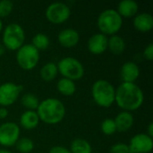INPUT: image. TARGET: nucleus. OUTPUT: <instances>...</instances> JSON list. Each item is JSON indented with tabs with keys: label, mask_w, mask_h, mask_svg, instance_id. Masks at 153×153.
<instances>
[{
	"label": "nucleus",
	"mask_w": 153,
	"mask_h": 153,
	"mask_svg": "<svg viewBox=\"0 0 153 153\" xmlns=\"http://www.w3.org/2000/svg\"><path fill=\"white\" fill-rule=\"evenodd\" d=\"M47 19L55 24H61L66 22L71 16V9L64 2H53L46 8Z\"/></svg>",
	"instance_id": "obj_8"
},
{
	"label": "nucleus",
	"mask_w": 153,
	"mask_h": 153,
	"mask_svg": "<svg viewBox=\"0 0 153 153\" xmlns=\"http://www.w3.org/2000/svg\"><path fill=\"white\" fill-rule=\"evenodd\" d=\"M48 153H71L70 150H68L67 148L64 147V146H59V145H56L53 146Z\"/></svg>",
	"instance_id": "obj_30"
},
{
	"label": "nucleus",
	"mask_w": 153,
	"mask_h": 153,
	"mask_svg": "<svg viewBox=\"0 0 153 153\" xmlns=\"http://www.w3.org/2000/svg\"><path fill=\"white\" fill-rule=\"evenodd\" d=\"M56 89L64 96H72L76 91V85L74 81L62 77L56 82Z\"/></svg>",
	"instance_id": "obj_20"
},
{
	"label": "nucleus",
	"mask_w": 153,
	"mask_h": 153,
	"mask_svg": "<svg viewBox=\"0 0 153 153\" xmlns=\"http://www.w3.org/2000/svg\"><path fill=\"white\" fill-rule=\"evenodd\" d=\"M108 49L116 55L122 54L126 49V41L124 38L117 34L111 35L108 39Z\"/></svg>",
	"instance_id": "obj_19"
},
{
	"label": "nucleus",
	"mask_w": 153,
	"mask_h": 153,
	"mask_svg": "<svg viewBox=\"0 0 153 153\" xmlns=\"http://www.w3.org/2000/svg\"><path fill=\"white\" fill-rule=\"evenodd\" d=\"M108 36L99 32L92 34L87 42L88 49L94 55H100L108 49Z\"/></svg>",
	"instance_id": "obj_12"
},
{
	"label": "nucleus",
	"mask_w": 153,
	"mask_h": 153,
	"mask_svg": "<svg viewBox=\"0 0 153 153\" xmlns=\"http://www.w3.org/2000/svg\"><path fill=\"white\" fill-rule=\"evenodd\" d=\"M3 45L9 50H17L25 40V32L22 27L15 22L9 23L3 31Z\"/></svg>",
	"instance_id": "obj_5"
},
{
	"label": "nucleus",
	"mask_w": 153,
	"mask_h": 153,
	"mask_svg": "<svg viewBox=\"0 0 153 153\" xmlns=\"http://www.w3.org/2000/svg\"><path fill=\"white\" fill-rule=\"evenodd\" d=\"M91 96L97 105L102 108H109L115 102L116 88L104 79L97 80L91 87Z\"/></svg>",
	"instance_id": "obj_3"
},
{
	"label": "nucleus",
	"mask_w": 153,
	"mask_h": 153,
	"mask_svg": "<svg viewBox=\"0 0 153 153\" xmlns=\"http://www.w3.org/2000/svg\"><path fill=\"white\" fill-rule=\"evenodd\" d=\"M143 100V91L135 82H122L116 89L115 102L123 111L137 110Z\"/></svg>",
	"instance_id": "obj_1"
},
{
	"label": "nucleus",
	"mask_w": 153,
	"mask_h": 153,
	"mask_svg": "<svg viewBox=\"0 0 153 153\" xmlns=\"http://www.w3.org/2000/svg\"><path fill=\"white\" fill-rule=\"evenodd\" d=\"M36 49L39 50H46L50 44L49 38L47 34L39 32L35 34L32 38V43H30Z\"/></svg>",
	"instance_id": "obj_24"
},
{
	"label": "nucleus",
	"mask_w": 153,
	"mask_h": 153,
	"mask_svg": "<svg viewBox=\"0 0 153 153\" xmlns=\"http://www.w3.org/2000/svg\"><path fill=\"white\" fill-rule=\"evenodd\" d=\"M143 56L146 60L152 61L153 59V44L149 43L143 50Z\"/></svg>",
	"instance_id": "obj_29"
},
{
	"label": "nucleus",
	"mask_w": 153,
	"mask_h": 153,
	"mask_svg": "<svg viewBox=\"0 0 153 153\" xmlns=\"http://www.w3.org/2000/svg\"><path fill=\"white\" fill-rule=\"evenodd\" d=\"M120 76L123 82H135L140 76V68L138 65L133 61L124 63L120 69Z\"/></svg>",
	"instance_id": "obj_14"
},
{
	"label": "nucleus",
	"mask_w": 153,
	"mask_h": 153,
	"mask_svg": "<svg viewBox=\"0 0 153 153\" xmlns=\"http://www.w3.org/2000/svg\"><path fill=\"white\" fill-rule=\"evenodd\" d=\"M23 87L12 82H6L0 85V105L8 107L13 105L19 98Z\"/></svg>",
	"instance_id": "obj_9"
},
{
	"label": "nucleus",
	"mask_w": 153,
	"mask_h": 153,
	"mask_svg": "<svg viewBox=\"0 0 153 153\" xmlns=\"http://www.w3.org/2000/svg\"><path fill=\"white\" fill-rule=\"evenodd\" d=\"M15 146L19 152L30 153L34 149V143L30 138L22 137V138H19V140L15 143Z\"/></svg>",
	"instance_id": "obj_25"
},
{
	"label": "nucleus",
	"mask_w": 153,
	"mask_h": 153,
	"mask_svg": "<svg viewBox=\"0 0 153 153\" xmlns=\"http://www.w3.org/2000/svg\"><path fill=\"white\" fill-rule=\"evenodd\" d=\"M70 152L71 153H91L92 148L87 140L76 138L71 143Z\"/></svg>",
	"instance_id": "obj_22"
},
{
	"label": "nucleus",
	"mask_w": 153,
	"mask_h": 153,
	"mask_svg": "<svg viewBox=\"0 0 153 153\" xmlns=\"http://www.w3.org/2000/svg\"><path fill=\"white\" fill-rule=\"evenodd\" d=\"M9 112H8V109L4 107H1L0 108V119H4L7 117Z\"/></svg>",
	"instance_id": "obj_31"
},
{
	"label": "nucleus",
	"mask_w": 153,
	"mask_h": 153,
	"mask_svg": "<svg viewBox=\"0 0 153 153\" xmlns=\"http://www.w3.org/2000/svg\"><path fill=\"white\" fill-rule=\"evenodd\" d=\"M100 130L106 135H112L117 132V126L114 119L106 118L100 124Z\"/></svg>",
	"instance_id": "obj_26"
},
{
	"label": "nucleus",
	"mask_w": 153,
	"mask_h": 153,
	"mask_svg": "<svg viewBox=\"0 0 153 153\" xmlns=\"http://www.w3.org/2000/svg\"><path fill=\"white\" fill-rule=\"evenodd\" d=\"M13 9V3L10 0L0 1V19L7 17Z\"/></svg>",
	"instance_id": "obj_27"
},
{
	"label": "nucleus",
	"mask_w": 153,
	"mask_h": 153,
	"mask_svg": "<svg viewBox=\"0 0 153 153\" xmlns=\"http://www.w3.org/2000/svg\"><path fill=\"white\" fill-rule=\"evenodd\" d=\"M39 117L36 110H26L20 117V125L25 130H32L39 126Z\"/></svg>",
	"instance_id": "obj_18"
},
{
	"label": "nucleus",
	"mask_w": 153,
	"mask_h": 153,
	"mask_svg": "<svg viewBox=\"0 0 153 153\" xmlns=\"http://www.w3.org/2000/svg\"><path fill=\"white\" fill-rule=\"evenodd\" d=\"M146 134L149 135L150 137H153V124L152 122H151L149 125H148V127H147V132H146Z\"/></svg>",
	"instance_id": "obj_32"
},
{
	"label": "nucleus",
	"mask_w": 153,
	"mask_h": 153,
	"mask_svg": "<svg viewBox=\"0 0 153 153\" xmlns=\"http://www.w3.org/2000/svg\"><path fill=\"white\" fill-rule=\"evenodd\" d=\"M58 74L57 65L54 62H48L46 63L39 71L40 77L45 82H51L53 81Z\"/></svg>",
	"instance_id": "obj_21"
},
{
	"label": "nucleus",
	"mask_w": 153,
	"mask_h": 153,
	"mask_svg": "<svg viewBox=\"0 0 153 153\" xmlns=\"http://www.w3.org/2000/svg\"><path fill=\"white\" fill-rule=\"evenodd\" d=\"M4 52H5V48L2 43H0V56H2L4 54Z\"/></svg>",
	"instance_id": "obj_33"
},
{
	"label": "nucleus",
	"mask_w": 153,
	"mask_h": 153,
	"mask_svg": "<svg viewBox=\"0 0 153 153\" xmlns=\"http://www.w3.org/2000/svg\"><path fill=\"white\" fill-rule=\"evenodd\" d=\"M97 25L100 33L111 36L120 30L123 25V18L116 9H106L99 14Z\"/></svg>",
	"instance_id": "obj_4"
},
{
	"label": "nucleus",
	"mask_w": 153,
	"mask_h": 153,
	"mask_svg": "<svg viewBox=\"0 0 153 153\" xmlns=\"http://www.w3.org/2000/svg\"><path fill=\"white\" fill-rule=\"evenodd\" d=\"M36 112L40 121L48 125H56L64 119L66 109L58 99L48 98L39 102Z\"/></svg>",
	"instance_id": "obj_2"
},
{
	"label": "nucleus",
	"mask_w": 153,
	"mask_h": 153,
	"mask_svg": "<svg viewBox=\"0 0 153 153\" xmlns=\"http://www.w3.org/2000/svg\"><path fill=\"white\" fill-rule=\"evenodd\" d=\"M117 131L125 133L127 132L132 128L134 122V117L131 112L128 111H121L117 115V117L114 118Z\"/></svg>",
	"instance_id": "obj_15"
},
{
	"label": "nucleus",
	"mask_w": 153,
	"mask_h": 153,
	"mask_svg": "<svg viewBox=\"0 0 153 153\" xmlns=\"http://www.w3.org/2000/svg\"><path fill=\"white\" fill-rule=\"evenodd\" d=\"M2 30H3V22H2V21H1V19H0V33H1Z\"/></svg>",
	"instance_id": "obj_35"
},
{
	"label": "nucleus",
	"mask_w": 153,
	"mask_h": 153,
	"mask_svg": "<svg viewBox=\"0 0 153 153\" xmlns=\"http://www.w3.org/2000/svg\"><path fill=\"white\" fill-rule=\"evenodd\" d=\"M21 130L14 122H5L0 126V145L11 147L15 145L20 138Z\"/></svg>",
	"instance_id": "obj_10"
},
{
	"label": "nucleus",
	"mask_w": 153,
	"mask_h": 153,
	"mask_svg": "<svg viewBox=\"0 0 153 153\" xmlns=\"http://www.w3.org/2000/svg\"><path fill=\"white\" fill-rule=\"evenodd\" d=\"M130 153H150L153 148V140L146 134L134 135L128 144Z\"/></svg>",
	"instance_id": "obj_11"
},
{
	"label": "nucleus",
	"mask_w": 153,
	"mask_h": 153,
	"mask_svg": "<svg viewBox=\"0 0 153 153\" xmlns=\"http://www.w3.org/2000/svg\"><path fill=\"white\" fill-rule=\"evenodd\" d=\"M57 39L61 46L65 48H73L78 44L80 40V34L74 28H66L58 33Z\"/></svg>",
	"instance_id": "obj_13"
},
{
	"label": "nucleus",
	"mask_w": 153,
	"mask_h": 153,
	"mask_svg": "<svg viewBox=\"0 0 153 153\" xmlns=\"http://www.w3.org/2000/svg\"><path fill=\"white\" fill-rule=\"evenodd\" d=\"M117 11L122 18L134 17L138 13L139 4L135 0H122L118 3Z\"/></svg>",
	"instance_id": "obj_17"
},
{
	"label": "nucleus",
	"mask_w": 153,
	"mask_h": 153,
	"mask_svg": "<svg viewBox=\"0 0 153 153\" xmlns=\"http://www.w3.org/2000/svg\"><path fill=\"white\" fill-rule=\"evenodd\" d=\"M0 153H12L10 151L6 150V149H0Z\"/></svg>",
	"instance_id": "obj_34"
},
{
	"label": "nucleus",
	"mask_w": 153,
	"mask_h": 153,
	"mask_svg": "<svg viewBox=\"0 0 153 153\" xmlns=\"http://www.w3.org/2000/svg\"><path fill=\"white\" fill-rule=\"evenodd\" d=\"M39 102L40 101L39 98L35 94L30 92L23 94L21 98V103L25 108H27V110H36L39 107Z\"/></svg>",
	"instance_id": "obj_23"
},
{
	"label": "nucleus",
	"mask_w": 153,
	"mask_h": 153,
	"mask_svg": "<svg viewBox=\"0 0 153 153\" xmlns=\"http://www.w3.org/2000/svg\"><path fill=\"white\" fill-rule=\"evenodd\" d=\"M109 153H130V150L128 144L123 143H117L110 147Z\"/></svg>",
	"instance_id": "obj_28"
},
{
	"label": "nucleus",
	"mask_w": 153,
	"mask_h": 153,
	"mask_svg": "<svg viewBox=\"0 0 153 153\" xmlns=\"http://www.w3.org/2000/svg\"><path fill=\"white\" fill-rule=\"evenodd\" d=\"M134 28L142 32H148L152 30L153 27V17L149 13H137L134 18Z\"/></svg>",
	"instance_id": "obj_16"
},
{
	"label": "nucleus",
	"mask_w": 153,
	"mask_h": 153,
	"mask_svg": "<svg viewBox=\"0 0 153 153\" xmlns=\"http://www.w3.org/2000/svg\"><path fill=\"white\" fill-rule=\"evenodd\" d=\"M16 61L23 70H32L39 61V51L31 44H23L17 49Z\"/></svg>",
	"instance_id": "obj_7"
},
{
	"label": "nucleus",
	"mask_w": 153,
	"mask_h": 153,
	"mask_svg": "<svg viewBox=\"0 0 153 153\" xmlns=\"http://www.w3.org/2000/svg\"><path fill=\"white\" fill-rule=\"evenodd\" d=\"M58 73L63 77L70 79L72 81H78L84 75L83 65L76 58L73 56H65L58 61L56 64Z\"/></svg>",
	"instance_id": "obj_6"
}]
</instances>
